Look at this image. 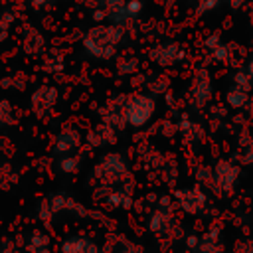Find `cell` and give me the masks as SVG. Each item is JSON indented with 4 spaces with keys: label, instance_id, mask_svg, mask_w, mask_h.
<instances>
[{
    "label": "cell",
    "instance_id": "obj_5",
    "mask_svg": "<svg viewBox=\"0 0 253 253\" xmlns=\"http://www.w3.org/2000/svg\"><path fill=\"white\" fill-rule=\"evenodd\" d=\"M59 99V91L53 85H40L30 95V109L38 119H45L51 115Z\"/></svg>",
    "mask_w": 253,
    "mask_h": 253
},
{
    "label": "cell",
    "instance_id": "obj_19",
    "mask_svg": "<svg viewBox=\"0 0 253 253\" xmlns=\"http://www.w3.org/2000/svg\"><path fill=\"white\" fill-rule=\"evenodd\" d=\"M57 170L63 172V174H75L79 168H81V156H75V154H61L57 158Z\"/></svg>",
    "mask_w": 253,
    "mask_h": 253
},
{
    "label": "cell",
    "instance_id": "obj_11",
    "mask_svg": "<svg viewBox=\"0 0 253 253\" xmlns=\"http://www.w3.org/2000/svg\"><path fill=\"white\" fill-rule=\"evenodd\" d=\"M22 49L24 53L36 57V55H43V51L47 49L45 45V36L32 24H26L22 30Z\"/></svg>",
    "mask_w": 253,
    "mask_h": 253
},
{
    "label": "cell",
    "instance_id": "obj_12",
    "mask_svg": "<svg viewBox=\"0 0 253 253\" xmlns=\"http://www.w3.org/2000/svg\"><path fill=\"white\" fill-rule=\"evenodd\" d=\"M81 146V134L77 128L73 126H63L57 134H55V140H53V152L57 156L61 154H71L73 150H77Z\"/></svg>",
    "mask_w": 253,
    "mask_h": 253
},
{
    "label": "cell",
    "instance_id": "obj_25",
    "mask_svg": "<svg viewBox=\"0 0 253 253\" xmlns=\"http://www.w3.org/2000/svg\"><path fill=\"white\" fill-rule=\"evenodd\" d=\"M125 8H126V18H128V22H134V20H138V18L142 16V12H144V2H142V0H126Z\"/></svg>",
    "mask_w": 253,
    "mask_h": 253
},
{
    "label": "cell",
    "instance_id": "obj_27",
    "mask_svg": "<svg viewBox=\"0 0 253 253\" xmlns=\"http://www.w3.org/2000/svg\"><path fill=\"white\" fill-rule=\"evenodd\" d=\"M233 85H237V87H241L245 91H251L253 89V77L245 69H239V71L233 73Z\"/></svg>",
    "mask_w": 253,
    "mask_h": 253
},
{
    "label": "cell",
    "instance_id": "obj_2",
    "mask_svg": "<svg viewBox=\"0 0 253 253\" xmlns=\"http://www.w3.org/2000/svg\"><path fill=\"white\" fill-rule=\"evenodd\" d=\"M95 178L103 186H117V184H126L130 180V168L126 160L119 152H109L101 158V162L93 170Z\"/></svg>",
    "mask_w": 253,
    "mask_h": 253
},
{
    "label": "cell",
    "instance_id": "obj_30",
    "mask_svg": "<svg viewBox=\"0 0 253 253\" xmlns=\"http://www.w3.org/2000/svg\"><path fill=\"white\" fill-rule=\"evenodd\" d=\"M210 55H211V59H213V61L223 63V61H227V59H229V45L219 43L215 49H211V51H210Z\"/></svg>",
    "mask_w": 253,
    "mask_h": 253
},
{
    "label": "cell",
    "instance_id": "obj_20",
    "mask_svg": "<svg viewBox=\"0 0 253 253\" xmlns=\"http://www.w3.org/2000/svg\"><path fill=\"white\" fill-rule=\"evenodd\" d=\"M178 130H180V132L184 134V138L190 140V142L202 138V128H200L196 123H192L188 117H182V121L178 123Z\"/></svg>",
    "mask_w": 253,
    "mask_h": 253
},
{
    "label": "cell",
    "instance_id": "obj_18",
    "mask_svg": "<svg viewBox=\"0 0 253 253\" xmlns=\"http://www.w3.org/2000/svg\"><path fill=\"white\" fill-rule=\"evenodd\" d=\"M247 101H249V91H245V89H241V87H237V85H233V87L227 89V93H225V103H227L231 109H241V107L247 105Z\"/></svg>",
    "mask_w": 253,
    "mask_h": 253
},
{
    "label": "cell",
    "instance_id": "obj_39",
    "mask_svg": "<svg viewBox=\"0 0 253 253\" xmlns=\"http://www.w3.org/2000/svg\"><path fill=\"white\" fill-rule=\"evenodd\" d=\"M245 71H247V73L253 77V57L249 59V63H247V67H245Z\"/></svg>",
    "mask_w": 253,
    "mask_h": 253
},
{
    "label": "cell",
    "instance_id": "obj_29",
    "mask_svg": "<svg viewBox=\"0 0 253 253\" xmlns=\"http://www.w3.org/2000/svg\"><path fill=\"white\" fill-rule=\"evenodd\" d=\"M219 2H221V0H198V4H196V14H198V16H206V14L213 12V10L219 6Z\"/></svg>",
    "mask_w": 253,
    "mask_h": 253
},
{
    "label": "cell",
    "instance_id": "obj_26",
    "mask_svg": "<svg viewBox=\"0 0 253 253\" xmlns=\"http://www.w3.org/2000/svg\"><path fill=\"white\" fill-rule=\"evenodd\" d=\"M146 87H148V93L152 97L154 95H164L168 91V79L166 77H154V79H150L146 83Z\"/></svg>",
    "mask_w": 253,
    "mask_h": 253
},
{
    "label": "cell",
    "instance_id": "obj_32",
    "mask_svg": "<svg viewBox=\"0 0 253 253\" xmlns=\"http://www.w3.org/2000/svg\"><path fill=\"white\" fill-rule=\"evenodd\" d=\"M241 148H243V150H241V158H239V160H241L243 164H249V166H251V164H253V140H249V142L243 144Z\"/></svg>",
    "mask_w": 253,
    "mask_h": 253
},
{
    "label": "cell",
    "instance_id": "obj_8",
    "mask_svg": "<svg viewBox=\"0 0 253 253\" xmlns=\"http://www.w3.org/2000/svg\"><path fill=\"white\" fill-rule=\"evenodd\" d=\"M174 198H176L178 206H180L186 213H192V215L202 213V211L206 210V206H208V198H206V194H204L198 186L176 190V192H174Z\"/></svg>",
    "mask_w": 253,
    "mask_h": 253
},
{
    "label": "cell",
    "instance_id": "obj_15",
    "mask_svg": "<svg viewBox=\"0 0 253 253\" xmlns=\"http://www.w3.org/2000/svg\"><path fill=\"white\" fill-rule=\"evenodd\" d=\"M45 73H61L65 69V55L59 49H45L43 51V63H42Z\"/></svg>",
    "mask_w": 253,
    "mask_h": 253
},
{
    "label": "cell",
    "instance_id": "obj_17",
    "mask_svg": "<svg viewBox=\"0 0 253 253\" xmlns=\"http://www.w3.org/2000/svg\"><path fill=\"white\" fill-rule=\"evenodd\" d=\"M28 251L30 253H49V237L36 229L30 233V239H28Z\"/></svg>",
    "mask_w": 253,
    "mask_h": 253
},
{
    "label": "cell",
    "instance_id": "obj_7",
    "mask_svg": "<svg viewBox=\"0 0 253 253\" xmlns=\"http://www.w3.org/2000/svg\"><path fill=\"white\" fill-rule=\"evenodd\" d=\"M211 77H210V71L208 69H198L192 77V85H190V101L196 109H204L210 99H211Z\"/></svg>",
    "mask_w": 253,
    "mask_h": 253
},
{
    "label": "cell",
    "instance_id": "obj_31",
    "mask_svg": "<svg viewBox=\"0 0 253 253\" xmlns=\"http://www.w3.org/2000/svg\"><path fill=\"white\" fill-rule=\"evenodd\" d=\"M211 176H213V170L210 168V166H200L198 170H196V180L198 182H204V184H211Z\"/></svg>",
    "mask_w": 253,
    "mask_h": 253
},
{
    "label": "cell",
    "instance_id": "obj_14",
    "mask_svg": "<svg viewBox=\"0 0 253 253\" xmlns=\"http://www.w3.org/2000/svg\"><path fill=\"white\" fill-rule=\"evenodd\" d=\"M115 140H117V132L107 123H101L99 126H95V130H91L87 134V144L91 148H99V146H105V144H115Z\"/></svg>",
    "mask_w": 253,
    "mask_h": 253
},
{
    "label": "cell",
    "instance_id": "obj_6",
    "mask_svg": "<svg viewBox=\"0 0 253 253\" xmlns=\"http://www.w3.org/2000/svg\"><path fill=\"white\" fill-rule=\"evenodd\" d=\"M186 51L178 42H160L148 49V59L160 67H172L184 61Z\"/></svg>",
    "mask_w": 253,
    "mask_h": 253
},
{
    "label": "cell",
    "instance_id": "obj_28",
    "mask_svg": "<svg viewBox=\"0 0 253 253\" xmlns=\"http://www.w3.org/2000/svg\"><path fill=\"white\" fill-rule=\"evenodd\" d=\"M38 217H40L43 223H49V221H51V217H53V210H51L47 198H43V200L38 204Z\"/></svg>",
    "mask_w": 253,
    "mask_h": 253
},
{
    "label": "cell",
    "instance_id": "obj_9",
    "mask_svg": "<svg viewBox=\"0 0 253 253\" xmlns=\"http://www.w3.org/2000/svg\"><path fill=\"white\" fill-rule=\"evenodd\" d=\"M125 105H126V95H117L107 101L105 109L101 111L103 123L111 125L115 130H123L126 126V117H125Z\"/></svg>",
    "mask_w": 253,
    "mask_h": 253
},
{
    "label": "cell",
    "instance_id": "obj_34",
    "mask_svg": "<svg viewBox=\"0 0 253 253\" xmlns=\"http://www.w3.org/2000/svg\"><path fill=\"white\" fill-rule=\"evenodd\" d=\"M119 253H144V251H142V247H138V245H134L130 241H123Z\"/></svg>",
    "mask_w": 253,
    "mask_h": 253
},
{
    "label": "cell",
    "instance_id": "obj_21",
    "mask_svg": "<svg viewBox=\"0 0 253 253\" xmlns=\"http://www.w3.org/2000/svg\"><path fill=\"white\" fill-rule=\"evenodd\" d=\"M26 83H28V79H26V75H24V73H20V71L10 73V75H4V77L0 79V87H2V89H16V91H24V89H26Z\"/></svg>",
    "mask_w": 253,
    "mask_h": 253
},
{
    "label": "cell",
    "instance_id": "obj_10",
    "mask_svg": "<svg viewBox=\"0 0 253 253\" xmlns=\"http://www.w3.org/2000/svg\"><path fill=\"white\" fill-rule=\"evenodd\" d=\"M176 225V219L172 217V208L168 198H160V206L156 211H152L148 219V229L152 233H168Z\"/></svg>",
    "mask_w": 253,
    "mask_h": 253
},
{
    "label": "cell",
    "instance_id": "obj_13",
    "mask_svg": "<svg viewBox=\"0 0 253 253\" xmlns=\"http://www.w3.org/2000/svg\"><path fill=\"white\" fill-rule=\"evenodd\" d=\"M59 253H103V251L95 241H91L87 237L73 235V237H67L61 243Z\"/></svg>",
    "mask_w": 253,
    "mask_h": 253
},
{
    "label": "cell",
    "instance_id": "obj_4",
    "mask_svg": "<svg viewBox=\"0 0 253 253\" xmlns=\"http://www.w3.org/2000/svg\"><path fill=\"white\" fill-rule=\"evenodd\" d=\"M211 170H213V176H211L210 188L215 190V194H219V196H229L239 178V166L233 164L231 160L221 158V160H217V164Z\"/></svg>",
    "mask_w": 253,
    "mask_h": 253
},
{
    "label": "cell",
    "instance_id": "obj_35",
    "mask_svg": "<svg viewBox=\"0 0 253 253\" xmlns=\"http://www.w3.org/2000/svg\"><path fill=\"white\" fill-rule=\"evenodd\" d=\"M235 253H253V239L239 241V243L235 245Z\"/></svg>",
    "mask_w": 253,
    "mask_h": 253
},
{
    "label": "cell",
    "instance_id": "obj_24",
    "mask_svg": "<svg viewBox=\"0 0 253 253\" xmlns=\"http://www.w3.org/2000/svg\"><path fill=\"white\" fill-rule=\"evenodd\" d=\"M14 24V16L8 10H0V45L10 38V30Z\"/></svg>",
    "mask_w": 253,
    "mask_h": 253
},
{
    "label": "cell",
    "instance_id": "obj_3",
    "mask_svg": "<svg viewBox=\"0 0 253 253\" xmlns=\"http://www.w3.org/2000/svg\"><path fill=\"white\" fill-rule=\"evenodd\" d=\"M154 111H156V101H154V97L150 93H132V95H126L125 117H126V125L128 126L142 128L154 117Z\"/></svg>",
    "mask_w": 253,
    "mask_h": 253
},
{
    "label": "cell",
    "instance_id": "obj_22",
    "mask_svg": "<svg viewBox=\"0 0 253 253\" xmlns=\"http://www.w3.org/2000/svg\"><path fill=\"white\" fill-rule=\"evenodd\" d=\"M117 71L119 75H132L138 71V59L134 55H123L117 61Z\"/></svg>",
    "mask_w": 253,
    "mask_h": 253
},
{
    "label": "cell",
    "instance_id": "obj_23",
    "mask_svg": "<svg viewBox=\"0 0 253 253\" xmlns=\"http://www.w3.org/2000/svg\"><path fill=\"white\" fill-rule=\"evenodd\" d=\"M16 123L14 107L10 105L8 99H0V126H12Z\"/></svg>",
    "mask_w": 253,
    "mask_h": 253
},
{
    "label": "cell",
    "instance_id": "obj_1",
    "mask_svg": "<svg viewBox=\"0 0 253 253\" xmlns=\"http://www.w3.org/2000/svg\"><path fill=\"white\" fill-rule=\"evenodd\" d=\"M125 40V26L115 22H95L89 30H85L81 38V45L93 59L109 61L117 55L119 45Z\"/></svg>",
    "mask_w": 253,
    "mask_h": 253
},
{
    "label": "cell",
    "instance_id": "obj_33",
    "mask_svg": "<svg viewBox=\"0 0 253 253\" xmlns=\"http://www.w3.org/2000/svg\"><path fill=\"white\" fill-rule=\"evenodd\" d=\"M219 43H221V40H219V36H217V34H211V36H208V38L204 40V47H206L208 51L215 49Z\"/></svg>",
    "mask_w": 253,
    "mask_h": 253
},
{
    "label": "cell",
    "instance_id": "obj_38",
    "mask_svg": "<svg viewBox=\"0 0 253 253\" xmlns=\"http://www.w3.org/2000/svg\"><path fill=\"white\" fill-rule=\"evenodd\" d=\"M245 2H247V0H227L229 8H233V10H239V8H241Z\"/></svg>",
    "mask_w": 253,
    "mask_h": 253
},
{
    "label": "cell",
    "instance_id": "obj_16",
    "mask_svg": "<svg viewBox=\"0 0 253 253\" xmlns=\"http://www.w3.org/2000/svg\"><path fill=\"white\" fill-rule=\"evenodd\" d=\"M105 202L109 204V208H115V210H128L132 206V198L125 190H109L105 196Z\"/></svg>",
    "mask_w": 253,
    "mask_h": 253
},
{
    "label": "cell",
    "instance_id": "obj_37",
    "mask_svg": "<svg viewBox=\"0 0 253 253\" xmlns=\"http://www.w3.org/2000/svg\"><path fill=\"white\" fill-rule=\"evenodd\" d=\"M30 6H34V8H43V6H47L49 2H53V0H26Z\"/></svg>",
    "mask_w": 253,
    "mask_h": 253
},
{
    "label": "cell",
    "instance_id": "obj_36",
    "mask_svg": "<svg viewBox=\"0 0 253 253\" xmlns=\"http://www.w3.org/2000/svg\"><path fill=\"white\" fill-rule=\"evenodd\" d=\"M198 241H200V237L198 235H188V239H186V245H188V249H196V245H198Z\"/></svg>",
    "mask_w": 253,
    "mask_h": 253
}]
</instances>
